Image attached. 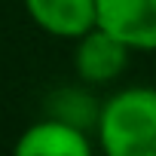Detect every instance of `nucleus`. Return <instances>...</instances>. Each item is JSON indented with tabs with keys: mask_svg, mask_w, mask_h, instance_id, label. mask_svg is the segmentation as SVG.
Listing matches in <instances>:
<instances>
[{
	"mask_svg": "<svg viewBox=\"0 0 156 156\" xmlns=\"http://www.w3.org/2000/svg\"><path fill=\"white\" fill-rule=\"evenodd\" d=\"M98 25L132 52H156V0H98Z\"/></svg>",
	"mask_w": 156,
	"mask_h": 156,
	"instance_id": "3",
	"label": "nucleus"
},
{
	"mask_svg": "<svg viewBox=\"0 0 156 156\" xmlns=\"http://www.w3.org/2000/svg\"><path fill=\"white\" fill-rule=\"evenodd\" d=\"M12 156H92V141L83 126L61 116H46L31 122L16 138Z\"/></svg>",
	"mask_w": 156,
	"mask_h": 156,
	"instance_id": "4",
	"label": "nucleus"
},
{
	"mask_svg": "<svg viewBox=\"0 0 156 156\" xmlns=\"http://www.w3.org/2000/svg\"><path fill=\"white\" fill-rule=\"evenodd\" d=\"M104 156H156V86L113 92L95 113Z\"/></svg>",
	"mask_w": 156,
	"mask_h": 156,
	"instance_id": "1",
	"label": "nucleus"
},
{
	"mask_svg": "<svg viewBox=\"0 0 156 156\" xmlns=\"http://www.w3.org/2000/svg\"><path fill=\"white\" fill-rule=\"evenodd\" d=\"M28 19L58 40H76L98 25V0H22Z\"/></svg>",
	"mask_w": 156,
	"mask_h": 156,
	"instance_id": "5",
	"label": "nucleus"
},
{
	"mask_svg": "<svg viewBox=\"0 0 156 156\" xmlns=\"http://www.w3.org/2000/svg\"><path fill=\"white\" fill-rule=\"evenodd\" d=\"M132 49L113 37L110 31H104L101 25H95L92 31H86L83 37L73 40V67L76 76L89 86H104L113 83L116 76L126 70Z\"/></svg>",
	"mask_w": 156,
	"mask_h": 156,
	"instance_id": "2",
	"label": "nucleus"
}]
</instances>
